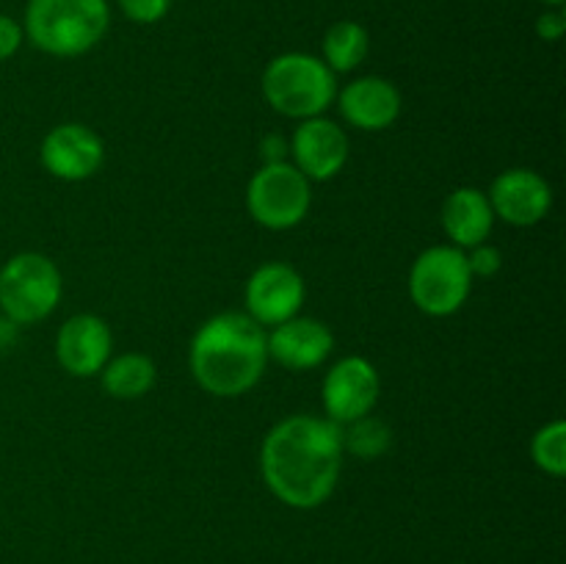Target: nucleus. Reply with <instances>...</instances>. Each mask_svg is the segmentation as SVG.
<instances>
[{
  "label": "nucleus",
  "mask_w": 566,
  "mask_h": 564,
  "mask_svg": "<svg viewBox=\"0 0 566 564\" xmlns=\"http://www.w3.org/2000/svg\"><path fill=\"white\" fill-rule=\"evenodd\" d=\"M468 265L473 276H484V280L486 276H495L503 265L501 249H495L492 243H479V247H473V252L468 254Z\"/></svg>",
  "instance_id": "4be33fe9"
},
{
  "label": "nucleus",
  "mask_w": 566,
  "mask_h": 564,
  "mask_svg": "<svg viewBox=\"0 0 566 564\" xmlns=\"http://www.w3.org/2000/svg\"><path fill=\"white\" fill-rule=\"evenodd\" d=\"M337 108L359 130H385L401 114V92L387 77L365 75L337 92Z\"/></svg>",
  "instance_id": "2eb2a0df"
},
{
  "label": "nucleus",
  "mask_w": 566,
  "mask_h": 564,
  "mask_svg": "<svg viewBox=\"0 0 566 564\" xmlns=\"http://www.w3.org/2000/svg\"><path fill=\"white\" fill-rule=\"evenodd\" d=\"M343 451H348L357 459H379L387 453L392 442L390 426L376 415H363V418L352 420V424L340 426Z\"/></svg>",
  "instance_id": "6ab92c4d"
},
{
  "label": "nucleus",
  "mask_w": 566,
  "mask_h": 564,
  "mask_svg": "<svg viewBox=\"0 0 566 564\" xmlns=\"http://www.w3.org/2000/svg\"><path fill=\"white\" fill-rule=\"evenodd\" d=\"M22 39H25V33H22L20 22L9 14H0V61L11 59L20 50Z\"/></svg>",
  "instance_id": "5701e85b"
},
{
  "label": "nucleus",
  "mask_w": 566,
  "mask_h": 564,
  "mask_svg": "<svg viewBox=\"0 0 566 564\" xmlns=\"http://www.w3.org/2000/svg\"><path fill=\"white\" fill-rule=\"evenodd\" d=\"M379 390L381 379L374 363L359 357V354H352V357H343L340 363L332 365L329 374L324 376L321 401H324L329 420L343 426L374 412Z\"/></svg>",
  "instance_id": "6e6552de"
},
{
  "label": "nucleus",
  "mask_w": 566,
  "mask_h": 564,
  "mask_svg": "<svg viewBox=\"0 0 566 564\" xmlns=\"http://www.w3.org/2000/svg\"><path fill=\"white\" fill-rule=\"evenodd\" d=\"M103 387L111 398L119 401H133V398L147 396L158 379V368L153 359L142 352H125L119 357L108 359L103 365Z\"/></svg>",
  "instance_id": "f3484780"
},
{
  "label": "nucleus",
  "mask_w": 566,
  "mask_h": 564,
  "mask_svg": "<svg viewBox=\"0 0 566 564\" xmlns=\"http://www.w3.org/2000/svg\"><path fill=\"white\" fill-rule=\"evenodd\" d=\"M293 166L307 180H332L348 160V136L326 116L302 119L291 138Z\"/></svg>",
  "instance_id": "f8f14e48"
},
{
  "label": "nucleus",
  "mask_w": 566,
  "mask_h": 564,
  "mask_svg": "<svg viewBox=\"0 0 566 564\" xmlns=\"http://www.w3.org/2000/svg\"><path fill=\"white\" fill-rule=\"evenodd\" d=\"M473 291L468 254L459 247H429L409 271V296L420 313L446 318L453 315Z\"/></svg>",
  "instance_id": "423d86ee"
},
{
  "label": "nucleus",
  "mask_w": 566,
  "mask_h": 564,
  "mask_svg": "<svg viewBox=\"0 0 566 564\" xmlns=\"http://www.w3.org/2000/svg\"><path fill=\"white\" fill-rule=\"evenodd\" d=\"M486 197L495 210V219L512 227L539 224L553 208L551 182L534 169H506L495 177Z\"/></svg>",
  "instance_id": "9b49d317"
},
{
  "label": "nucleus",
  "mask_w": 566,
  "mask_h": 564,
  "mask_svg": "<svg viewBox=\"0 0 566 564\" xmlns=\"http://www.w3.org/2000/svg\"><path fill=\"white\" fill-rule=\"evenodd\" d=\"M564 31H566V17L562 9L545 11V14L536 20V33H539V39H545V42H558V39L564 36Z\"/></svg>",
  "instance_id": "b1692460"
},
{
  "label": "nucleus",
  "mask_w": 566,
  "mask_h": 564,
  "mask_svg": "<svg viewBox=\"0 0 566 564\" xmlns=\"http://www.w3.org/2000/svg\"><path fill=\"white\" fill-rule=\"evenodd\" d=\"M64 282L61 271L48 254L20 252L0 269V310L11 324L44 321L61 302Z\"/></svg>",
  "instance_id": "39448f33"
},
{
  "label": "nucleus",
  "mask_w": 566,
  "mask_h": 564,
  "mask_svg": "<svg viewBox=\"0 0 566 564\" xmlns=\"http://www.w3.org/2000/svg\"><path fill=\"white\" fill-rule=\"evenodd\" d=\"M282 155H285V142L280 136H271L265 142V164H276V160H282Z\"/></svg>",
  "instance_id": "393cba45"
},
{
  "label": "nucleus",
  "mask_w": 566,
  "mask_h": 564,
  "mask_svg": "<svg viewBox=\"0 0 566 564\" xmlns=\"http://www.w3.org/2000/svg\"><path fill=\"white\" fill-rule=\"evenodd\" d=\"M269 363L265 330L247 313L213 315L193 335L188 365L205 393L235 398L252 390Z\"/></svg>",
  "instance_id": "f03ea898"
},
{
  "label": "nucleus",
  "mask_w": 566,
  "mask_h": 564,
  "mask_svg": "<svg viewBox=\"0 0 566 564\" xmlns=\"http://www.w3.org/2000/svg\"><path fill=\"white\" fill-rule=\"evenodd\" d=\"M340 426L315 415H287L260 446V473L271 495L291 509H318L343 470Z\"/></svg>",
  "instance_id": "f257e3e1"
},
{
  "label": "nucleus",
  "mask_w": 566,
  "mask_h": 564,
  "mask_svg": "<svg viewBox=\"0 0 566 564\" xmlns=\"http://www.w3.org/2000/svg\"><path fill=\"white\" fill-rule=\"evenodd\" d=\"M125 17L138 25H153L160 22L171 9V0H116Z\"/></svg>",
  "instance_id": "412c9836"
},
{
  "label": "nucleus",
  "mask_w": 566,
  "mask_h": 564,
  "mask_svg": "<svg viewBox=\"0 0 566 564\" xmlns=\"http://www.w3.org/2000/svg\"><path fill=\"white\" fill-rule=\"evenodd\" d=\"M39 158L44 169L59 180L81 182L103 166L105 144L88 125L64 122L44 136Z\"/></svg>",
  "instance_id": "9d476101"
},
{
  "label": "nucleus",
  "mask_w": 566,
  "mask_h": 564,
  "mask_svg": "<svg viewBox=\"0 0 566 564\" xmlns=\"http://www.w3.org/2000/svg\"><path fill=\"white\" fill-rule=\"evenodd\" d=\"M531 459L547 476L562 479L566 473V424L564 420H551L542 426L531 440Z\"/></svg>",
  "instance_id": "aec40b11"
},
{
  "label": "nucleus",
  "mask_w": 566,
  "mask_h": 564,
  "mask_svg": "<svg viewBox=\"0 0 566 564\" xmlns=\"http://www.w3.org/2000/svg\"><path fill=\"white\" fill-rule=\"evenodd\" d=\"M111 348H114V337H111L108 324L92 313L66 318L55 337V357L61 368L83 379L103 370V365L111 359Z\"/></svg>",
  "instance_id": "ddd939ff"
},
{
  "label": "nucleus",
  "mask_w": 566,
  "mask_h": 564,
  "mask_svg": "<svg viewBox=\"0 0 566 564\" xmlns=\"http://www.w3.org/2000/svg\"><path fill=\"white\" fill-rule=\"evenodd\" d=\"M304 296H307L304 276L291 263L280 260L258 265L243 291L247 315H252L260 326H276L298 315Z\"/></svg>",
  "instance_id": "1a4fd4ad"
},
{
  "label": "nucleus",
  "mask_w": 566,
  "mask_h": 564,
  "mask_svg": "<svg viewBox=\"0 0 566 564\" xmlns=\"http://www.w3.org/2000/svg\"><path fill=\"white\" fill-rule=\"evenodd\" d=\"M370 48L368 31L354 20H340L324 33V64L332 72H354Z\"/></svg>",
  "instance_id": "a211bd4d"
},
{
  "label": "nucleus",
  "mask_w": 566,
  "mask_h": 564,
  "mask_svg": "<svg viewBox=\"0 0 566 564\" xmlns=\"http://www.w3.org/2000/svg\"><path fill=\"white\" fill-rule=\"evenodd\" d=\"M495 227V210L490 197L473 186H462L451 191L442 202V230L451 238L453 247L473 249L486 243Z\"/></svg>",
  "instance_id": "dca6fc26"
},
{
  "label": "nucleus",
  "mask_w": 566,
  "mask_h": 564,
  "mask_svg": "<svg viewBox=\"0 0 566 564\" xmlns=\"http://www.w3.org/2000/svg\"><path fill=\"white\" fill-rule=\"evenodd\" d=\"M542 3L553 6V9H562V6H564V0H542Z\"/></svg>",
  "instance_id": "a878e982"
},
{
  "label": "nucleus",
  "mask_w": 566,
  "mask_h": 564,
  "mask_svg": "<svg viewBox=\"0 0 566 564\" xmlns=\"http://www.w3.org/2000/svg\"><path fill=\"white\" fill-rule=\"evenodd\" d=\"M313 202L310 180L293 164H263L247 186L249 216L265 230H291L302 224Z\"/></svg>",
  "instance_id": "0eeeda50"
},
{
  "label": "nucleus",
  "mask_w": 566,
  "mask_h": 564,
  "mask_svg": "<svg viewBox=\"0 0 566 564\" xmlns=\"http://www.w3.org/2000/svg\"><path fill=\"white\" fill-rule=\"evenodd\" d=\"M108 25V0H28L22 33L42 53L75 59L99 44Z\"/></svg>",
  "instance_id": "7ed1b4c3"
},
{
  "label": "nucleus",
  "mask_w": 566,
  "mask_h": 564,
  "mask_svg": "<svg viewBox=\"0 0 566 564\" xmlns=\"http://www.w3.org/2000/svg\"><path fill=\"white\" fill-rule=\"evenodd\" d=\"M265 343H269V359L280 363L282 368L310 370L329 357L335 348V335L324 321L293 315L276 324L271 335H265Z\"/></svg>",
  "instance_id": "4468645a"
},
{
  "label": "nucleus",
  "mask_w": 566,
  "mask_h": 564,
  "mask_svg": "<svg viewBox=\"0 0 566 564\" xmlns=\"http://www.w3.org/2000/svg\"><path fill=\"white\" fill-rule=\"evenodd\" d=\"M263 97L287 119H313L335 103V72L318 55L282 53L265 66Z\"/></svg>",
  "instance_id": "20e7f679"
}]
</instances>
